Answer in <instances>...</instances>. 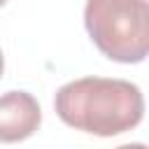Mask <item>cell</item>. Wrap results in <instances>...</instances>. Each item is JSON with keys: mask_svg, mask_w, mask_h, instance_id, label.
I'll return each mask as SVG.
<instances>
[{"mask_svg": "<svg viewBox=\"0 0 149 149\" xmlns=\"http://www.w3.org/2000/svg\"><path fill=\"white\" fill-rule=\"evenodd\" d=\"M58 119L81 133L114 137L133 130L144 116L137 84L109 77H81L63 84L54 95Z\"/></svg>", "mask_w": 149, "mask_h": 149, "instance_id": "1", "label": "cell"}, {"mask_svg": "<svg viewBox=\"0 0 149 149\" xmlns=\"http://www.w3.org/2000/svg\"><path fill=\"white\" fill-rule=\"evenodd\" d=\"M84 26L91 42L116 63H142L149 51L147 0H86Z\"/></svg>", "mask_w": 149, "mask_h": 149, "instance_id": "2", "label": "cell"}, {"mask_svg": "<svg viewBox=\"0 0 149 149\" xmlns=\"http://www.w3.org/2000/svg\"><path fill=\"white\" fill-rule=\"evenodd\" d=\"M42 107L28 91H7L0 95V142H23L37 133Z\"/></svg>", "mask_w": 149, "mask_h": 149, "instance_id": "3", "label": "cell"}, {"mask_svg": "<svg viewBox=\"0 0 149 149\" xmlns=\"http://www.w3.org/2000/svg\"><path fill=\"white\" fill-rule=\"evenodd\" d=\"M2 72H5V56H2V49H0V77H2Z\"/></svg>", "mask_w": 149, "mask_h": 149, "instance_id": "4", "label": "cell"}, {"mask_svg": "<svg viewBox=\"0 0 149 149\" xmlns=\"http://www.w3.org/2000/svg\"><path fill=\"white\" fill-rule=\"evenodd\" d=\"M2 5H7V0H0V7H2Z\"/></svg>", "mask_w": 149, "mask_h": 149, "instance_id": "5", "label": "cell"}]
</instances>
